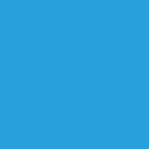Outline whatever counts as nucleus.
Returning a JSON list of instances; mask_svg holds the SVG:
<instances>
[]
</instances>
